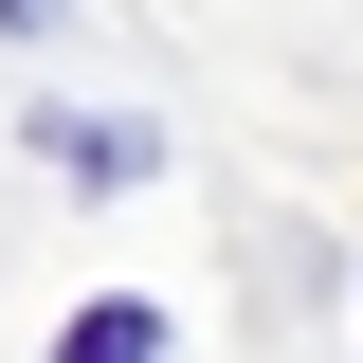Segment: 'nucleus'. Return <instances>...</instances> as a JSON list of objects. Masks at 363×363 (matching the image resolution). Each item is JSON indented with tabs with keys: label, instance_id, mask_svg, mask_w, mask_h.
Returning <instances> with one entry per match:
<instances>
[{
	"label": "nucleus",
	"instance_id": "3",
	"mask_svg": "<svg viewBox=\"0 0 363 363\" xmlns=\"http://www.w3.org/2000/svg\"><path fill=\"white\" fill-rule=\"evenodd\" d=\"M37 18H55V0H0V37H37Z\"/></svg>",
	"mask_w": 363,
	"mask_h": 363
},
{
	"label": "nucleus",
	"instance_id": "1",
	"mask_svg": "<svg viewBox=\"0 0 363 363\" xmlns=\"http://www.w3.org/2000/svg\"><path fill=\"white\" fill-rule=\"evenodd\" d=\"M37 164H73L91 200H109V182H145V128H91V109H55V128H37Z\"/></svg>",
	"mask_w": 363,
	"mask_h": 363
},
{
	"label": "nucleus",
	"instance_id": "2",
	"mask_svg": "<svg viewBox=\"0 0 363 363\" xmlns=\"http://www.w3.org/2000/svg\"><path fill=\"white\" fill-rule=\"evenodd\" d=\"M145 345H164L145 309H73V345H55V363H145Z\"/></svg>",
	"mask_w": 363,
	"mask_h": 363
}]
</instances>
